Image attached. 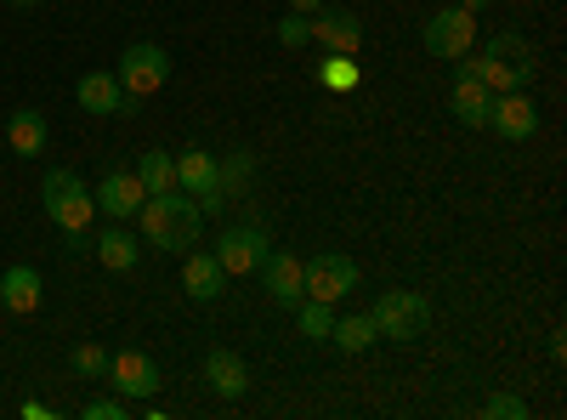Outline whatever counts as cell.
Wrapping results in <instances>:
<instances>
[{"instance_id":"1","label":"cell","mask_w":567,"mask_h":420,"mask_svg":"<svg viewBox=\"0 0 567 420\" xmlns=\"http://www.w3.org/2000/svg\"><path fill=\"white\" fill-rule=\"evenodd\" d=\"M136 222H142V245H154V250H165V256H187V250L199 245L205 211L176 188V194H159V199H142Z\"/></svg>"},{"instance_id":"2","label":"cell","mask_w":567,"mask_h":420,"mask_svg":"<svg viewBox=\"0 0 567 420\" xmlns=\"http://www.w3.org/2000/svg\"><path fill=\"white\" fill-rule=\"evenodd\" d=\"M460 69L471 74V80H483L488 91H528V80H534V45L516 34V29H505V34H494L477 58H460Z\"/></svg>"},{"instance_id":"3","label":"cell","mask_w":567,"mask_h":420,"mask_svg":"<svg viewBox=\"0 0 567 420\" xmlns=\"http://www.w3.org/2000/svg\"><path fill=\"white\" fill-rule=\"evenodd\" d=\"M40 205H45V216L63 227V239H80V233H91V216H97V199H91V188H85L74 171H63V165L40 176Z\"/></svg>"},{"instance_id":"4","label":"cell","mask_w":567,"mask_h":420,"mask_svg":"<svg viewBox=\"0 0 567 420\" xmlns=\"http://www.w3.org/2000/svg\"><path fill=\"white\" fill-rule=\"evenodd\" d=\"M369 318L386 341H414V336H425V324H432V301H425L420 290H386L369 307Z\"/></svg>"},{"instance_id":"5","label":"cell","mask_w":567,"mask_h":420,"mask_svg":"<svg viewBox=\"0 0 567 420\" xmlns=\"http://www.w3.org/2000/svg\"><path fill=\"white\" fill-rule=\"evenodd\" d=\"M114 80L125 85V98H154V91L171 80V58H165V45H154V40H136V45H125V58H120V69H114Z\"/></svg>"},{"instance_id":"6","label":"cell","mask_w":567,"mask_h":420,"mask_svg":"<svg viewBox=\"0 0 567 420\" xmlns=\"http://www.w3.org/2000/svg\"><path fill=\"white\" fill-rule=\"evenodd\" d=\"M301 285H307L312 301H329V307H336L341 296L358 290V262L341 256V250H318V256L301 262Z\"/></svg>"},{"instance_id":"7","label":"cell","mask_w":567,"mask_h":420,"mask_svg":"<svg viewBox=\"0 0 567 420\" xmlns=\"http://www.w3.org/2000/svg\"><path fill=\"white\" fill-rule=\"evenodd\" d=\"M471 45H477V12L465 7H443L432 23H425V52H432L437 63H460Z\"/></svg>"},{"instance_id":"8","label":"cell","mask_w":567,"mask_h":420,"mask_svg":"<svg viewBox=\"0 0 567 420\" xmlns=\"http://www.w3.org/2000/svg\"><path fill=\"white\" fill-rule=\"evenodd\" d=\"M176 188L194 199L205 216L227 205V199H221V182H216V154H210V148H182V154H176Z\"/></svg>"},{"instance_id":"9","label":"cell","mask_w":567,"mask_h":420,"mask_svg":"<svg viewBox=\"0 0 567 420\" xmlns=\"http://www.w3.org/2000/svg\"><path fill=\"white\" fill-rule=\"evenodd\" d=\"M125 403H142V398H154L159 392V363L148 358V352H136V347H125V352H109V376H103Z\"/></svg>"},{"instance_id":"10","label":"cell","mask_w":567,"mask_h":420,"mask_svg":"<svg viewBox=\"0 0 567 420\" xmlns=\"http://www.w3.org/2000/svg\"><path fill=\"white\" fill-rule=\"evenodd\" d=\"M267 233L261 227H250V222H239V227H227L221 239H216V262L227 267V278H239V273H256L261 262H267Z\"/></svg>"},{"instance_id":"11","label":"cell","mask_w":567,"mask_h":420,"mask_svg":"<svg viewBox=\"0 0 567 420\" xmlns=\"http://www.w3.org/2000/svg\"><path fill=\"white\" fill-rule=\"evenodd\" d=\"M488 125L505 136V143H528V136L539 131V109L528 91H494V103H488Z\"/></svg>"},{"instance_id":"12","label":"cell","mask_w":567,"mask_h":420,"mask_svg":"<svg viewBox=\"0 0 567 420\" xmlns=\"http://www.w3.org/2000/svg\"><path fill=\"white\" fill-rule=\"evenodd\" d=\"M74 98H80L85 114H136V98H125V85L114 80V69H91V74H80Z\"/></svg>"},{"instance_id":"13","label":"cell","mask_w":567,"mask_h":420,"mask_svg":"<svg viewBox=\"0 0 567 420\" xmlns=\"http://www.w3.org/2000/svg\"><path fill=\"white\" fill-rule=\"evenodd\" d=\"M91 199H97V211L103 216H114V222H131L136 211H142V199H148V188H142V176L136 171H109L97 188H91Z\"/></svg>"},{"instance_id":"14","label":"cell","mask_w":567,"mask_h":420,"mask_svg":"<svg viewBox=\"0 0 567 420\" xmlns=\"http://www.w3.org/2000/svg\"><path fill=\"white\" fill-rule=\"evenodd\" d=\"M256 273H261V285H267V296H272L278 307H296V301L307 296V285H301V256H290V250H267V262H261Z\"/></svg>"},{"instance_id":"15","label":"cell","mask_w":567,"mask_h":420,"mask_svg":"<svg viewBox=\"0 0 567 420\" xmlns=\"http://www.w3.org/2000/svg\"><path fill=\"white\" fill-rule=\"evenodd\" d=\"M205 381H210V392L216 398H227V403H239L245 398V387H250V363L233 352V347H210V358H205Z\"/></svg>"},{"instance_id":"16","label":"cell","mask_w":567,"mask_h":420,"mask_svg":"<svg viewBox=\"0 0 567 420\" xmlns=\"http://www.w3.org/2000/svg\"><path fill=\"white\" fill-rule=\"evenodd\" d=\"M182 290L194 301H216L227 290V267L216 262V250H187L182 256Z\"/></svg>"},{"instance_id":"17","label":"cell","mask_w":567,"mask_h":420,"mask_svg":"<svg viewBox=\"0 0 567 420\" xmlns=\"http://www.w3.org/2000/svg\"><path fill=\"white\" fill-rule=\"evenodd\" d=\"M312 40L323 45V52H352V58H358V45H363V23H358L352 12L318 7V12H312Z\"/></svg>"},{"instance_id":"18","label":"cell","mask_w":567,"mask_h":420,"mask_svg":"<svg viewBox=\"0 0 567 420\" xmlns=\"http://www.w3.org/2000/svg\"><path fill=\"white\" fill-rule=\"evenodd\" d=\"M488 103H494V91L460 69L454 85H449V109H454V120H460V125H488Z\"/></svg>"},{"instance_id":"19","label":"cell","mask_w":567,"mask_h":420,"mask_svg":"<svg viewBox=\"0 0 567 420\" xmlns=\"http://www.w3.org/2000/svg\"><path fill=\"white\" fill-rule=\"evenodd\" d=\"M40 301H45V285H40L34 267H7L0 273V307L7 313H40Z\"/></svg>"},{"instance_id":"20","label":"cell","mask_w":567,"mask_h":420,"mask_svg":"<svg viewBox=\"0 0 567 420\" xmlns=\"http://www.w3.org/2000/svg\"><path fill=\"white\" fill-rule=\"evenodd\" d=\"M216 182H221V199H245L250 182H256V154L250 148H233L216 160Z\"/></svg>"},{"instance_id":"21","label":"cell","mask_w":567,"mask_h":420,"mask_svg":"<svg viewBox=\"0 0 567 420\" xmlns=\"http://www.w3.org/2000/svg\"><path fill=\"white\" fill-rule=\"evenodd\" d=\"M91 250H97V262H103V267H114V273H131V267H136V256H142V245L125 233V222H114L109 233H97V239H91Z\"/></svg>"},{"instance_id":"22","label":"cell","mask_w":567,"mask_h":420,"mask_svg":"<svg viewBox=\"0 0 567 420\" xmlns=\"http://www.w3.org/2000/svg\"><path fill=\"white\" fill-rule=\"evenodd\" d=\"M7 143H12V154H23V160L45 154V120H40V109H18V114L7 120Z\"/></svg>"},{"instance_id":"23","label":"cell","mask_w":567,"mask_h":420,"mask_svg":"<svg viewBox=\"0 0 567 420\" xmlns=\"http://www.w3.org/2000/svg\"><path fill=\"white\" fill-rule=\"evenodd\" d=\"M136 176H142V188H148V199H159V194H176V160H171L165 148H148V154H142Z\"/></svg>"},{"instance_id":"24","label":"cell","mask_w":567,"mask_h":420,"mask_svg":"<svg viewBox=\"0 0 567 420\" xmlns=\"http://www.w3.org/2000/svg\"><path fill=\"white\" fill-rule=\"evenodd\" d=\"M329 341H336L341 352H369L374 341H381V330H374V318H369V313H352V318H336Z\"/></svg>"},{"instance_id":"25","label":"cell","mask_w":567,"mask_h":420,"mask_svg":"<svg viewBox=\"0 0 567 420\" xmlns=\"http://www.w3.org/2000/svg\"><path fill=\"white\" fill-rule=\"evenodd\" d=\"M296 324H301L307 341H329V330H336V313H329V301L301 296V301H296Z\"/></svg>"},{"instance_id":"26","label":"cell","mask_w":567,"mask_h":420,"mask_svg":"<svg viewBox=\"0 0 567 420\" xmlns=\"http://www.w3.org/2000/svg\"><path fill=\"white\" fill-rule=\"evenodd\" d=\"M318 74H323L329 91H358V80H363V69L352 63V52H323Z\"/></svg>"},{"instance_id":"27","label":"cell","mask_w":567,"mask_h":420,"mask_svg":"<svg viewBox=\"0 0 567 420\" xmlns=\"http://www.w3.org/2000/svg\"><path fill=\"white\" fill-rule=\"evenodd\" d=\"M69 363H74V376H85V381H103V376H109V347H97V341H80V347L69 352Z\"/></svg>"},{"instance_id":"28","label":"cell","mask_w":567,"mask_h":420,"mask_svg":"<svg viewBox=\"0 0 567 420\" xmlns=\"http://www.w3.org/2000/svg\"><path fill=\"white\" fill-rule=\"evenodd\" d=\"M483 414H488V420H528V403H523V398H511V392H488Z\"/></svg>"},{"instance_id":"29","label":"cell","mask_w":567,"mask_h":420,"mask_svg":"<svg viewBox=\"0 0 567 420\" xmlns=\"http://www.w3.org/2000/svg\"><path fill=\"white\" fill-rule=\"evenodd\" d=\"M307 40H312V18L290 12V18L278 23V45H290V52H296V45H307Z\"/></svg>"},{"instance_id":"30","label":"cell","mask_w":567,"mask_h":420,"mask_svg":"<svg viewBox=\"0 0 567 420\" xmlns=\"http://www.w3.org/2000/svg\"><path fill=\"white\" fill-rule=\"evenodd\" d=\"M80 414H85V420H125V398H120V392H114V398H97V403H85Z\"/></svg>"},{"instance_id":"31","label":"cell","mask_w":567,"mask_h":420,"mask_svg":"<svg viewBox=\"0 0 567 420\" xmlns=\"http://www.w3.org/2000/svg\"><path fill=\"white\" fill-rule=\"evenodd\" d=\"M318 7H329V0H290V12H301V18H312Z\"/></svg>"},{"instance_id":"32","label":"cell","mask_w":567,"mask_h":420,"mask_svg":"<svg viewBox=\"0 0 567 420\" xmlns=\"http://www.w3.org/2000/svg\"><path fill=\"white\" fill-rule=\"evenodd\" d=\"M460 7H465V12H483V7H488V0H460Z\"/></svg>"},{"instance_id":"33","label":"cell","mask_w":567,"mask_h":420,"mask_svg":"<svg viewBox=\"0 0 567 420\" xmlns=\"http://www.w3.org/2000/svg\"><path fill=\"white\" fill-rule=\"evenodd\" d=\"M12 7H40V0H12Z\"/></svg>"}]
</instances>
